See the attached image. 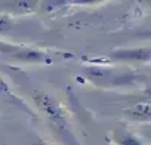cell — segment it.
Listing matches in <instances>:
<instances>
[{"mask_svg": "<svg viewBox=\"0 0 151 145\" xmlns=\"http://www.w3.org/2000/svg\"><path fill=\"white\" fill-rule=\"evenodd\" d=\"M114 142L116 145H144L141 138L126 130H114Z\"/></svg>", "mask_w": 151, "mask_h": 145, "instance_id": "obj_7", "label": "cell"}, {"mask_svg": "<svg viewBox=\"0 0 151 145\" xmlns=\"http://www.w3.org/2000/svg\"><path fill=\"white\" fill-rule=\"evenodd\" d=\"M0 99L5 101L9 105H17L18 108H22L25 113H30L31 114V111L28 110V107L25 105V102L14 93V90L9 88V85L3 79H0Z\"/></svg>", "mask_w": 151, "mask_h": 145, "instance_id": "obj_5", "label": "cell"}, {"mask_svg": "<svg viewBox=\"0 0 151 145\" xmlns=\"http://www.w3.org/2000/svg\"><path fill=\"white\" fill-rule=\"evenodd\" d=\"M3 6H6L5 11H8L9 17L11 15H28L37 11V8L40 6L39 2H8L3 3Z\"/></svg>", "mask_w": 151, "mask_h": 145, "instance_id": "obj_6", "label": "cell"}, {"mask_svg": "<svg viewBox=\"0 0 151 145\" xmlns=\"http://www.w3.org/2000/svg\"><path fill=\"white\" fill-rule=\"evenodd\" d=\"M33 145H49V144H46V142H43V141H39V142H36V144H33Z\"/></svg>", "mask_w": 151, "mask_h": 145, "instance_id": "obj_9", "label": "cell"}, {"mask_svg": "<svg viewBox=\"0 0 151 145\" xmlns=\"http://www.w3.org/2000/svg\"><path fill=\"white\" fill-rule=\"evenodd\" d=\"M110 58L116 61H136V62H148L150 61V49H123V50H116L110 55Z\"/></svg>", "mask_w": 151, "mask_h": 145, "instance_id": "obj_3", "label": "cell"}, {"mask_svg": "<svg viewBox=\"0 0 151 145\" xmlns=\"http://www.w3.org/2000/svg\"><path fill=\"white\" fill-rule=\"evenodd\" d=\"M0 55H8L14 61L34 62V64H53L58 59H67L73 55L68 52H50L30 46H19L0 42Z\"/></svg>", "mask_w": 151, "mask_h": 145, "instance_id": "obj_1", "label": "cell"}, {"mask_svg": "<svg viewBox=\"0 0 151 145\" xmlns=\"http://www.w3.org/2000/svg\"><path fill=\"white\" fill-rule=\"evenodd\" d=\"M34 102L37 105V108L47 117V120L56 126V127H62L65 129L67 127V117H65V113L62 110V107L47 93H43V92H36L34 95Z\"/></svg>", "mask_w": 151, "mask_h": 145, "instance_id": "obj_2", "label": "cell"}, {"mask_svg": "<svg viewBox=\"0 0 151 145\" xmlns=\"http://www.w3.org/2000/svg\"><path fill=\"white\" fill-rule=\"evenodd\" d=\"M14 27V19L8 14H0V34L9 31Z\"/></svg>", "mask_w": 151, "mask_h": 145, "instance_id": "obj_8", "label": "cell"}, {"mask_svg": "<svg viewBox=\"0 0 151 145\" xmlns=\"http://www.w3.org/2000/svg\"><path fill=\"white\" fill-rule=\"evenodd\" d=\"M150 107H151V102H150L148 98H145V99L138 101V102H135L133 105H130V107L124 111V114H126L130 120L148 123V121H150Z\"/></svg>", "mask_w": 151, "mask_h": 145, "instance_id": "obj_4", "label": "cell"}]
</instances>
